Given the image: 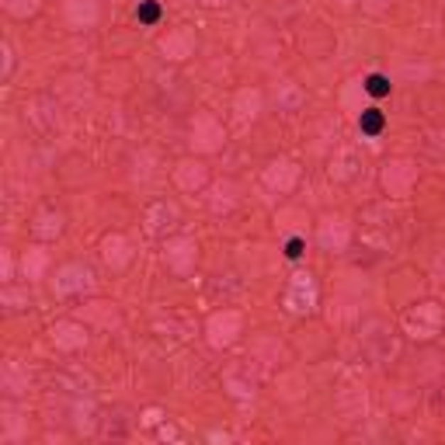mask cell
Instances as JSON below:
<instances>
[{
	"instance_id": "3",
	"label": "cell",
	"mask_w": 445,
	"mask_h": 445,
	"mask_svg": "<svg viewBox=\"0 0 445 445\" xmlns=\"http://www.w3.org/2000/svg\"><path fill=\"white\" fill-rule=\"evenodd\" d=\"M136 18H139L143 25H157V21H160V7L146 0V4H139V7H136Z\"/></svg>"
},
{
	"instance_id": "2",
	"label": "cell",
	"mask_w": 445,
	"mask_h": 445,
	"mask_svg": "<svg viewBox=\"0 0 445 445\" xmlns=\"http://www.w3.org/2000/svg\"><path fill=\"white\" fill-rule=\"evenodd\" d=\"M390 87H393V84H390V77H382V73H369V77H365V91L372 97H386Z\"/></svg>"
},
{
	"instance_id": "1",
	"label": "cell",
	"mask_w": 445,
	"mask_h": 445,
	"mask_svg": "<svg viewBox=\"0 0 445 445\" xmlns=\"http://www.w3.org/2000/svg\"><path fill=\"white\" fill-rule=\"evenodd\" d=\"M382 129H386V115H382L380 108H365V112L358 115V132H362V136L376 139Z\"/></svg>"
},
{
	"instance_id": "4",
	"label": "cell",
	"mask_w": 445,
	"mask_h": 445,
	"mask_svg": "<svg viewBox=\"0 0 445 445\" xmlns=\"http://www.w3.org/2000/svg\"><path fill=\"white\" fill-rule=\"evenodd\" d=\"M286 257L289 261H299V257H303V240H299V237H292L286 244Z\"/></svg>"
}]
</instances>
